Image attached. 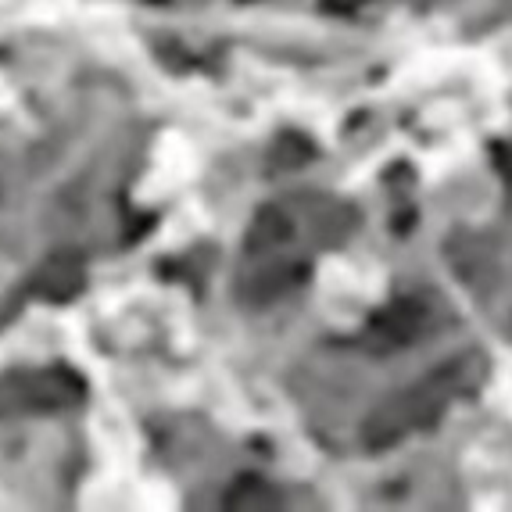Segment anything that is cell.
<instances>
[{"mask_svg":"<svg viewBox=\"0 0 512 512\" xmlns=\"http://www.w3.org/2000/svg\"><path fill=\"white\" fill-rule=\"evenodd\" d=\"M362 4H369V0H323V11H330V15H351Z\"/></svg>","mask_w":512,"mask_h":512,"instance_id":"obj_6","label":"cell"},{"mask_svg":"<svg viewBox=\"0 0 512 512\" xmlns=\"http://www.w3.org/2000/svg\"><path fill=\"white\" fill-rule=\"evenodd\" d=\"M226 505H230V509H276V505H280V495H276L269 484L251 477V480H240V484L233 487Z\"/></svg>","mask_w":512,"mask_h":512,"instance_id":"obj_5","label":"cell"},{"mask_svg":"<svg viewBox=\"0 0 512 512\" xmlns=\"http://www.w3.org/2000/svg\"><path fill=\"white\" fill-rule=\"evenodd\" d=\"M462 373H466V362H459L452 369H441V373L412 384L409 391L387 398L384 405H376L366 423H362V437H366L369 448H387V444H398L412 430L430 427L441 416L444 405L470 384Z\"/></svg>","mask_w":512,"mask_h":512,"instance_id":"obj_1","label":"cell"},{"mask_svg":"<svg viewBox=\"0 0 512 512\" xmlns=\"http://www.w3.org/2000/svg\"><path fill=\"white\" fill-rule=\"evenodd\" d=\"M423 326H427V308L423 301H394L387 305L380 316L373 319V330L380 337H387L391 344H409V341H419L423 337Z\"/></svg>","mask_w":512,"mask_h":512,"instance_id":"obj_4","label":"cell"},{"mask_svg":"<svg viewBox=\"0 0 512 512\" xmlns=\"http://www.w3.org/2000/svg\"><path fill=\"white\" fill-rule=\"evenodd\" d=\"M498 169H502V176H505V183H509V194H512V144L509 147H498Z\"/></svg>","mask_w":512,"mask_h":512,"instance_id":"obj_7","label":"cell"},{"mask_svg":"<svg viewBox=\"0 0 512 512\" xmlns=\"http://www.w3.org/2000/svg\"><path fill=\"white\" fill-rule=\"evenodd\" d=\"M83 398V380L69 369H29V373H11L0 380V412L33 409H69Z\"/></svg>","mask_w":512,"mask_h":512,"instance_id":"obj_2","label":"cell"},{"mask_svg":"<svg viewBox=\"0 0 512 512\" xmlns=\"http://www.w3.org/2000/svg\"><path fill=\"white\" fill-rule=\"evenodd\" d=\"M29 291L47 301H69L83 291V258L72 251H58L40 265L29 280Z\"/></svg>","mask_w":512,"mask_h":512,"instance_id":"obj_3","label":"cell"}]
</instances>
